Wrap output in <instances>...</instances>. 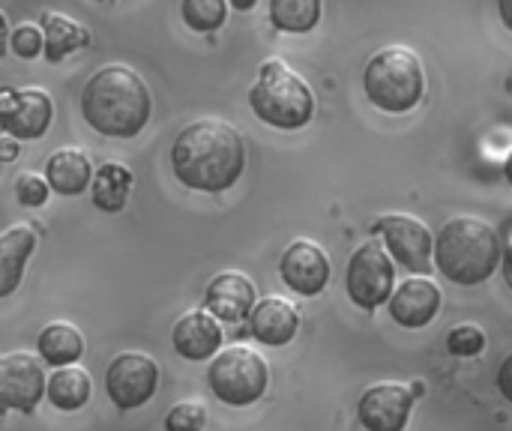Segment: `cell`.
I'll return each instance as SVG.
<instances>
[{
    "instance_id": "1",
    "label": "cell",
    "mask_w": 512,
    "mask_h": 431,
    "mask_svg": "<svg viewBox=\"0 0 512 431\" xmlns=\"http://www.w3.org/2000/svg\"><path fill=\"white\" fill-rule=\"evenodd\" d=\"M168 159L177 183L186 189L225 192L243 177L246 144L231 123L219 117H201L177 132Z\"/></svg>"
},
{
    "instance_id": "2",
    "label": "cell",
    "mask_w": 512,
    "mask_h": 431,
    "mask_svg": "<svg viewBox=\"0 0 512 431\" xmlns=\"http://www.w3.org/2000/svg\"><path fill=\"white\" fill-rule=\"evenodd\" d=\"M84 123L105 138H135L153 114V93L147 81L126 63L96 69L81 90Z\"/></svg>"
},
{
    "instance_id": "3",
    "label": "cell",
    "mask_w": 512,
    "mask_h": 431,
    "mask_svg": "<svg viewBox=\"0 0 512 431\" xmlns=\"http://www.w3.org/2000/svg\"><path fill=\"white\" fill-rule=\"evenodd\" d=\"M504 249L498 231L474 216L450 219L435 237V267L462 288H474L492 279L501 267Z\"/></svg>"
},
{
    "instance_id": "4",
    "label": "cell",
    "mask_w": 512,
    "mask_h": 431,
    "mask_svg": "<svg viewBox=\"0 0 512 431\" xmlns=\"http://www.w3.org/2000/svg\"><path fill=\"white\" fill-rule=\"evenodd\" d=\"M249 108L252 114L273 126V129H303L315 117V96L312 87L279 57L261 63L255 84L249 87Z\"/></svg>"
},
{
    "instance_id": "5",
    "label": "cell",
    "mask_w": 512,
    "mask_h": 431,
    "mask_svg": "<svg viewBox=\"0 0 512 431\" xmlns=\"http://www.w3.org/2000/svg\"><path fill=\"white\" fill-rule=\"evenodd\" d=\"M363 90L369 102L387 114L414 111L426 93V72L420 57L405 45L381 48L363 69Z\"/></svg>"
},
{
    "instance_id": "6",
    "label": "cell",
    "mask_w": 512,
    "mask_h": 431,
    "mask_svg": "<svg viewBox=\"0 0 512 431\" xmlns=\"http://www.w3.org/2000/svg\"><path fill=\"white\" fill-rule=\"evenodd\" d=\"M267 381H270V372H267L264 357L246 345L219 351L207 369V384L213 396L231 408L255 405L267 393Z\"/></svg>"
},
{
    "instance_id": "7",
    "label": "cell",
    "mask_w": 512,
    "mask_h": 431,
    "mask_svg": "<svg viewBox=\"0 0 512 431\" xmlns=\"http://www.w3.org/2000/svg\"><path fill=\"white\" fill-rule=\"evenodd\" d=\"M345 288H348L351 303L360 306L363 312H375L378 306L390 303L393 288H396V267L381 243L369 240L351 255Z\"/></svg>"
},
{
    "instance_id": "8",
    "label": "cell",
    "mask_w": 512,
    "mask_h": 431,
    "mask_svg": "<svg viewBox=\"0 0 512 431\" xmlns=\"http://www.w3.org/2000/svg\"><path fill=\"white\" fill-rule=\"evenodd\" d=\"M159 366L150 354L123 351L105 369V393L120 411H135L156 396Z\"/></svg>"
},
{
    "instance_id": "9",
    "label": "cell",
    "mask_w": 512,
    "mask_h": 431,
    "mask_svg": "<svg viewBox=\"0 0 512 431\" xmlns=\"http://www.w3.org/2000/svg\"><path fill=\"white\" fill-rule=\"evenodd\" d=\"M372 234H378L387 246V252L393 255L396 264H402L408 273H420L426 276L435 264V237L432 231L414 219V216H405V213H393V216H384L372 225Z\"/></svg>"
},
{
    "instance_id": "10",
    "label": "cell",
    "mask_w": 512,
    "mask_h": 431,
    "mask_svg": "<svg viewBox=\"0 0 512 431\" xmlns=\"http://www.w3.org/2000/svg\"><path fill=\"white\" fill-rule=\"evenodd\" d=\"M54 102L42 87H0V129L15 141H36L51 129Z\"/></svg>"
},
{
    "instance_id": "11",
    "label": "cell",
    "mask_w": 512,
    "mask_h": 431,
    "mask_svg": "<svg viewBox=\"0 0 512 431\" xmlns=\"http://www.w3.org/2000/svg\"><path fill=\"white\" fill-rule=\"evenodd\" d=\"M45 396V369L39 354L12 351L0 357V411L33 414Z\"/></svg>"
},
{
    "instance_id": "12",
    "label": "cell",
    "mask_w": 512,
    "mask_h": 431,
    "mask_svg": "<svg viewBox=\"0 0 512 431\" xmlns=\"http://www.w3.org/2000/svg\"><path fill=\"white\" fill-rule=\"evenodd\" d=\"M330 273H333L330 255L312 240H294L279 258L282 282L300 297H318L327 288Z\"/></svg>"
},
{
    "instance_id": "13",
    "label": "cell",
    "mask_w": 512,
    "mask_h": 431,
    "mask_svg": "<svg viewBox=\"0 0 512 431\" xmlns=\"http://www.w3.org/2000/svg\"><path fill=\"white\" fill-rule=\"evenodd\" d=\"M414 408V393L402 384H375L357 405L360 426L366 431H405Z\"/></svg>"
},
{
    "instance_id": "14",
    "label": "cell",
    "mask_w": 512,
    "mask_h": 431,
    "mask_svg": "<svg viewBox=\"0 0 512 431\" xmlns=\"http://www.w3.org/2000/svg\"><path fill=\"white\" fill-rule=\"evenodd\" d=\"M204 309L225 321V324H240L252 315L255 309V285L249 276L237 270H225L210 279L207 294H204Z\"/></svg>"
},
{
    "instance_id": "15",
    "label": "cell",
    "mask_w": 512,
    "mask_h": 431,
    "mask_svg": "<svg viewBox=\"0 0 512 431\" xmlns=\"http://www.w3.org/2000/svg\"><path fill=\"white\" fill-rule=\"evenodd\" d=\"M441 312V288L426 276H411L390 297V315L405 330H420Z\"/></svg>"
},
{
    "instance_id": "16",
    "label": "cell",
    "mask_w": 512,
    "mask_h": 431,
    "mask_svg": "<svg viewBox=\"0 0 512 431\" xmlns=\"http://www.w3.org/2000/svg\"><path fill=\"white\" fill-rule=\"evenodd\" d=\"M222 339H225L222 336V321L213 318L207 309L204 312H186L171 330L174 351L189 363L213 360L222 351Z\"/></svg>"
},
{
    "instance_id": "17",
    "label": "cell",
    "mask_w": 512,
    "mask_h": 431,
    "mask_svg": "<svg viewBox=\"0 0 512 431\" xmlns=\"http://www.w3.org/2000/svg\"><path fill=\"white\" fill-rule=\"evenodd\" d=\"M249 330H252V336L261 345L282 348V345H288L297 336L300 312L285 297H267V300L255 303V309L249 315Z\"/></svg>"
},
{
    "instance_id": "18",
    "label": "cell",
    "mask_w": 512,
    "mask_h": 431,
    "mask_svg": "<svg viewBox=\"0 0 512 431\" xmlns=\"http://www.w3.org/2000/svg\"><path fill=\"white\" fill-rule=\"evenodd\" d=\"M36 240V231L24 222L0 231V300L18 291L27 273V261L36 252Z\"/></svg>"
},
{
    "instance_id": "19",
    "label": "cell",
    "mask_w": 512,
    "mask_h": 431,
    "mask_svg": "<svg viewBox=\"0 0 512 431\" xmlns=\"http://www.w3.org/2000/svg\"><path fill=\"white\" fill-rule=\"evenodd\" d=\"M45 180L51 192L63 198H75L90 189L93 180V165L90 156L78 147H60L45 159Z\"/></svg>"
},
{
    "instance_id": "20",
    "label": "cell",
    "mask_w": 512,
    "mask_h": 431,
    "mask_svg": "<svg viewBox=\"0 0 512 431\" xmlns=\"http://www.w3.org/2000/svg\"><path fill=\"white\" fill-rule=\"evenodd\" d=\"M36 24L42 27V36H45V51L42 54H45L48 63H60L72 51H78V48L93 42L90 30L81 21L69 18L66 12H57V9L42 12Z\"/></svg>"
},
{
    "instance_id": "21",
    "label": "cell",
    "mask_w": 512,
    "mask_h": 431,
    "mask_svg": "<svg viewBox=\"0 0 512 431\" xmlns=\"http://www.w3.org/2000/svg\"><path fill=\"white\" fill-rule=\"evenodd\" d=\"M36 354L45 366L60 369V366H75L84 354V336L78 327L66 321L45 324L36 336Z\"/></svg>"
},
{
    "instance_id": "22",
    "label": "cell",
    "mask_w": 512,
    "mask_h": 431,
    "mask_svg": "<svg viewBox=\"0 0 512 431\" xmlns=\"http://www.w3.org/2000/svg\"><path fill=\"white\" fill-rule=\"evenodd\" d=\"M132 183H135V177L123 162H102L90 180L93 207L102 213H120L129 201Z\"/></svg>"
},
{
    "instance_id": "23",
    "label": "cell",
    "mask_w": 512,
    "mask_h": 431,
    "mask_svg": "<svg viewBox=\"0 0 512 431\" xmlns=\"http://www.w3.org/2000/svg\"><path fill=\"white\" fill-rule=\"evenodd\" d=\"M93 384L90 375L81 366H60L54 369V375L45 381V396L57 411H78L90 402Z\"/></svg>"
},
{
    "instance_id": "24",
    "label": "cell",
    "mask_w": 512,
    "mask_h": 431,
    "mask_svg": "<svg viewBox=\"0 0 512 431\" xmlns=\"http://www.w3.org/2000/svg\"><path fill=\"white\" fill-rule=\"evenodd\" d=\"M324 0H270V21L282 33H309L318 27Z\"/></svg>"
},
{
    "instance_id": "25",
    "label": "cell",
    "mask_w": 512,
    "mask_h": 431,
    "mask_svg": "<svg viewBox=\"0 0 512 431\" xmlns=\"http://www.w3.org/2000/svg\"><path fill=\"white\" fill-rule=\"evenodd\" d=\"M228 0H180L183 24L195 33H213L228 18Z\"/></svg>"
},
{
    "instance_id": "26",
    "label": "cell",
    "mask_w": 512,
    "mask_h": 431,
    "mask_svg": "<svg viewBox=\"0 0 512 431\" xmlns=\"http://www.w3.org/2000/svg\"><path fill=\"white\" fill-rule=\"evenodd\" d=\"M15 198L21 207H30V210H39L48 204L51 198V186L42 174H33V171H24L15 177Z\"/></svg>"
},
{
    "instance_id": "27",
    "label": "cell",
    "mask_w": 512,
    "mask_h": 431,
    "mask_svg": "<svg viewBox=\"0 0 512 431\" xmlns=\"http://www.w3.org/2000/svg\"><path fill=\"white\" fill-rule=\"evenodd\" d=\"M486 348V333L477 324H459L447 333V351L453 357H477Z\"/></svg>"
},
{
    "instance_id": "28",
    "label": "cell",
    "mask_w": 512,
    "mask_h": 431,
    "mask_svg": "<svg viewBox=\"0 0 512 431\" xmlns=\"http://www.w3.org/2000/svg\"><path fill=\"white\" fill-rule=\"evenodd\" d=\"M9 51L21 60H36L45 51V36L39 24H18L9 33Z\"/></svg>"
},
{
    "instance_id": "29",
    "label": "cell",
    "mask_w": 512,
    "mask_h": 431,
    "mask_svg": "<svg viewBox=\"0 0 512 431\" xmlns=\"http://www.w3.org/2000/svg\"><path fill=\"white\" fill-rule=\"evenodd\" d=\"M204 426L207 408L201 402H177L165 417V431H204Z\"/></svg>"
},
{
    "instance_id": "30",
    "label": "cell",
    "mask_w": 512,
    "mask_h": 431,
    "mask_svg": "<svg viewBox=\"0 0 512 431\" xmlns=\"http://www.w3.org/2000/svg\"><path fill=\"white\" fill-rule=\"evenodd\" d=\"M498 390H501V396L512 405V354L504 357V363L498 369Z\"/></svg>"
},
{
    "instance_id": "31",
    "label": "cell",
    "mask_w": 512,
    "mask_h": 431,
    "mask_svg": "<svg viewBox=\"0 0 512 431\" xmlns=\"http://www.w3.org/2000/svg\"><path fill=\"white\" fill-rule=\"evenodd\" d=\"M501 267H504V279H507V285L512 288V231H510V240H507V249H504V258H501Z\"/></svg>"
},
{
    "instance_id": "32",
    "label": "cell",
    "mask_w": 512,
    "mask_h": 431,
    "mask_svg": "<svg viewBox=\"0 0 512 431\" xmlns=\"http://www.w3.org/2000/svg\"><path fill=\"white\" fill-rule=\"evenodd\" d=\"M498 12H501V21L507 24V30H512V0H498Z\"/></svg>"
},
{
    "instance_id": "33",
    "label": "cell",
    "mask_w": 512,
    "mask_h": 431,
    "mask_svg": "<svg viewBox=\"0 0 512 431\" xmlns=\"http://www.w3.org/2000/svg\"><path fill=\"white\" fill-rule=\"evenodd\" d=\"M9 33H12V30L6 27V15L0 12V57H3V51L9 48Z\"/></svg>"
},
{
    "instance_id": "34",
    "label": "cell",
    "mask_w": 512,
    "mask_h": 431,
    "mask_svg": "<svg viewBox=\"0 0 512 431\" xmlns=\"http://www.w3.org/2000/svg\"><path fill=\"white\" fill-rule=\"evenodd\" d=\"M228 3H231L234 9H240V12H249L258 0H228Z\"/></svg>"
},
{
    "instance_id": "35",
    "label": "cell",
    "mask_w": 512,
    "mask_h": 431,
    "mask_svg": "<svg viewBox=\"0 0 512 431\" xmlns=\"http://www.w3.org/2000/svg\"><path fill=\"white\" fill-rule=\"evenodd\" d=\"M504 174H507V180L512 183V153L507 156V165H504Z\"/></svg>"
}]
</instances>
